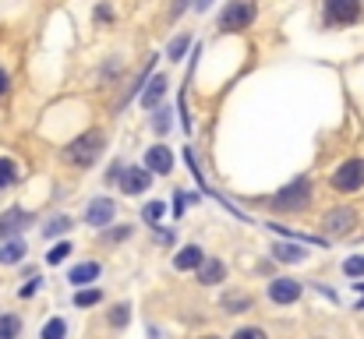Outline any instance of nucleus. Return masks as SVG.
<instances>
[{
	"label": "nucleus",
	"mask_w": 364,
	"mask_h": 339,
	"mask_svg": "<svg viewBox=\"0 0 364 339\" xmlns=\"http://www.w3.org/2000/svg\"><path fill=\"white\" fill-rule=\"evenodd\" d=\"M205 258H209V254H205L198 244H184V247L173 254V269H177V272H198V265H202Z\"/></svg>",
	"instance_id": "14"
},
{
	"label": "nucleus",
	"mask_w": 364,
	"mask_h": 339,
	"mask_svg": "<svg viewBox=\"0 0 364 339\" xmlns=\"http://www.w3.org/2000/svg\"><path fill=\"white\" fill-rule=\"evenodd\" d=\"M39 339H68V322H64V318H50V322L43 325Z\"/></svg>",
	"instance_id": "29"
},
{
	"label": "nucleus",
	"mask_w": 364,
	"mask_h": 339,
	"mask_svg": "<svg viewBox=\"0 0 364 339\" xmlns=\"http://www.w3.org/2000/svg\"><path fill=\"white\" fill-rule=\"evenodd\" d=\"M68 254H71V240H60V244H53V247H50V254H46V265H60Z\"/></svg>",
	"instance_id": "33"
},
{
	"label": "nucleus",
	"mask_w": 364,
	"mask_h": 339,
	"mask_svg": "<svg viewBox=\"0 0 364 339\" xmlns=\"http://www.w3.org/2000/svg\"><path fill=\"white\" fill-rule=\"evenodd\" d=\"M198 339H223V336H213V333H209V336H198Z\"/></svg>",
	"instance_id": "41"
},
{
	"label": "nucleus",
	"mask_w": 364,
	"mask_h": 339,
	"mask_svg": "<svg viewBox=\"0 0 364 339\" xmlns=\"http://www.w3.org/2000/svg\"><path fill=\"white\" fill-rule=\"evenodd\" d=\"M18 181H21V166H18V159H11V156H0V191L14 188Z\"/></svg>",
	"instance_id": "20"
},
{
	"label": "nucleus",
	"mask_w": 364,
	"mask_h": 339,
	"mask_svg": "<svg viewBox=\"0 0 364 339\" xmlns=\"http://www.w3.org/2000/svg\"><path fill=\"white\" fill-rule=\"evenodd\" d=\"M329 188L336 195H354L364 188V159L354 156V159H343L333 173H329Z\"/></svg>",
	"instance_id": "5"
},
{
	"label": "nucleus",
	"mask_w": 364,
	"mask_h": 339,
	"mask_svg": "<svg viewBox=\"0 0 364 339\" xmlns=\"http://www.w3.org/2000/svg\"><path fill=\"white\" fill-rule=\"evenodd\" d=\"M18 336H21V315L0 311V339H18Z\"/></svg>",
	"instance_id": "24"
},
{
	"label": "nucleus",
	"mask_w": 364,
	"mask_h": 339,
	"mask_svg": "<svg viewBox=\"0 0 364 339\" xmlns=\"http://www.w3.org/2000/svg\"><path fill=\"white\" fill-rule=\"evenodd\" d=\"M251 294H223L220 297V308L227 311V315H244V311H251Z\"/></svg>",
	"instance_id": "21"
},
{
	"label": "nucleus",
	"mask_w": 364,
	"mask_h": 339,
	"mask_svg": "<svg viewBox=\"0 0 364 339\" xmlns=\"http://www.w3.org/2000/svg\"><path fill=\"white\" fill-rule=\"evenodd\" d=\"M223 279H227V262L209 254V258L198 265V283H202V286H220Z\"/></svg>",
	"instance_id": "16"
},
{
	"label": "nucleus",
	"mask_w": 364,
	"mask_h": 339,
	"mask_svg": "<svg viewBox=\"0 0 364 339\" xmlns=\"http://www.w3.org/2000/svg\"><path fill=\"white\" fill-rule=\"evenodd\" d=\"M354 290H361L364 294V283H354ZM354 311H364V301H358V308H354Z\"/></svg>",
	"instance_id": "40"
},
{
	"label": "nucleus",
	"mask_w": 364,
	"mask_h": 339,
	"mask_svg": "<svg viewBox=\"0 0 364 339\" xmlns=\"http://www.w3.org/2000/svg\"><path fill=\"white\" fill-rule=\"evenodd\" d=\"M39 290H43V276L36 272V276H32V279H28V283H25L21 290H18V297H21V301H28V297H36Z\"/></svg>",
	"instance_id": "35"
},
{
	"label": "nucleus",
	"mask_w": 364,
	"mask_h": 339,
	"mask_svg": "<svg viewBox=\"0 0 364 339\" xmlns=\"http://www.w3.org/2000/svg\"><path fill=\"white\" fill-rule=\"evenodd\" d=\"M25 240H0V265H21V258H25Z\"/></svg>",
	"instance_id": "19"
},
{
	"label": "nucleus",
	"mask_w": 364,
	"mask_h": 339,
	"mask_svg": "<svg viewBox=\"0 0 364 339\" xmlns=\"http://www.w3.org/2000/svg\"><path fill=\"white\" fill-rule=\"evenodd\" d=\"M230 339H269V333H265L262 325H244V329H237Z\"/></svg>",
	"instance_id": "36"
},
{
	"label": "nucleus",
	"mask_w": 364,
	"mask_h": 339,
	"mask_svg": "<svg viewBox=\"0 0 364 339\" xmlns=\"http://www.w3.org/2000/svg\"><path fill=\"white\" fill-rule=\"evenodd\" d=\"M124 166H127L124 159H114V163H110V170H107V184H117V181H121Z\"/></svg>",
	"instance_id": "37"
},
{
	"label": "nucleus",
	"mask_w": 364,
	"mask_h": 339,
	"mask_svg": "<svg viewBox=\"0 0 364 339\" xmlns=\"http://www.w3.org/2000/svg\"><path fill=\"white\" fill-rule=\"evenodd\" d=\"M255 21H258V0H227L223 11L216 14V32L241 36L247 28H255Z\"/></svg>",
	"instance_id": "4"
},
{
	"label": "nucleus",
	"mask_w": 364,
	"mask_h": 339,
	"mask_svg": "<svg viewBox=\"0 0 364 339\" xmlns=\"http://www.w3.org/2000/svg\"><path fill=\"white\" fill-rule=\"evenodd\" d=\"M188 7H195V0H173V4H170V21H177Z\"/></svg>",
	"instance_id": "38"
},
{
	"label": "nucleus",
	"mask_w": 364,
	"mask_h": 339,
	"mask_svg": "<svg viewBox=\"0 0 364 339\" xmlns=\"http://www.w3.org/2000/svg\"><path fill=\"white\" fill-rule=\"evenodd\" d=\"M358 226V209L354 205H333L322 216V233L326 237H350Z\"/></svg>",
	"instance_id": "6"
},
{
	"label": "nucleus",
	"mask_w": 364,
	"mask_h": 339,
	"mask_svg": "<svg viewBox=\"0 0 364 339\" xmlns=\"http://www.w3.org/2000/svg\"><path fill=\"white\" fill-rule=\"evenodd\" d=\"M100 233H103V240H107V244H124V240H131V237H134V226L121 223V226H114V230L107 226V230H100Z\"/></svg>",
	"instance_id": "27"
},
{
	"label": "nucleus",
	"mask_w": 364,
	"mask_h": 339,
	"mask_svg": "<svg viewBox=\"0 0 364 339\" xmlns=\"http://www.w3.org/2000/svg\"><path fill=\"white\" fill-rule=\"evenodd\" d=\"M343 276H350V279H364V254H350V258L343 262Z\"/></svg>",
	"instance_id": "31"
},
{
	"label": "nucleus",
	"mask_w": 364,
	"mask_h": 339,
	"mask_svg": "<svg viewBox=\"0 0 364 339\" xmlns=\"http://www.w3.org/2000/svg\"><path fill=\"white\" fill-rule=\"evenodd\" d=\"M100 301H103V290L100 286H82L75 294V308H96Z\"/></svg>",
	"instance_id": "26"
},
{
	"label": "nucleus",
	"mask_w": 364,
	"mask_h": 339,
	"mask_svg": "<svg viewBox=\"0 0 364 339\" xmlns=\"http://www.w3.org/2000/svg\"><path fill=\"white\" fill-rule=\"evenodd\" d=\"M141 163H145L156 177H166V173H173V149L163 145V141H152V145L145 149Z\"/></svg>",
	"instance_id": "12"
},
{
	"label": "nucleus",
	"mask_w": 364,
	"mask_h": 339,
	"mask_svg": "<svg viewBox=\"0 0 364 339\" xmlns=\"http://www.w3.org/2000/svg\"><path fill=\"white\" fill-rule=\"evenodd\" d=\"M272 258L283 262V265H297V262L308 258V251H304L301 244H294V240H276V244H272Z\"/></svg>",
	"instance_id": "17"
},
{
	"label": "nucleus",
	"mask_w": 364,
	"mask_h": 339,
	"mask_svg": "<svg viewBox=\"0 0 364 339\" xmlns=\"http://www.w3.org/2000/svg\"><path fill=\"white\" fill-rule=\"evenodd\" d=\"M100 78H103V89H110V85H117L124 82V57H110L107 64H103V71H100Z\"/></svg>",
	"instance_id": "22"
},
{
	"label": "nucleus",
	"mask_w": 364,
	"mask_h": 339,
	"mask_svg": "<svg viewBox=\"0 0 364 339\" xmlns=\"http://www.w3.org/2000/svg\"><path fill=\"white\" fill-rule=\"evenodd\" d=\"M100 276H103V265H100V262H82V265H75V269L68 272V283H71L75 290H82V286H92Z\"/></svg>",
	"instance_id": "15"
},
{
	"label": "nucleus",
	"mask_w": 364,
	"mask_h": 339,
	"mask_svg": "<svg viewBox=\"0 0 364 339\" xmlns=\"http://www.w3.org/2000/svg\"><path fill=\"white\" fill-rule=\"evenodd\" d=\"M301 297H304V283H301V279L279 276V279H272V283H269V301H272V304H279V308L297 304Z\"/></svg>",
	"instance_id": "10"
},
{
	"label": "nucleus",
	"mask_w": 364,
	"mask_h": 339,
	"mask_svg": "<svg viewBox=\"0 0 364 339\" xmlns=\"http://www.w3.org/2000/svg\"><path fill=\"white\" fill-rule=\"evenodd\" d=\"M32 223H36L32 212H25L21 205H11L7 212H0V240H14L21 230H28Z\"/></svg>",
	"instance_id": "11"
},
{
	"label": "nucleus",
	"mask_w": 364,
	"mask_h": 339,
	"mask_svg": "<svg viewBox=\"0 0 364 339\" xmlns=\"http://www.w3.org/2000/svg\"><path fill=\"white\" fill-rule=\"evenodd\" d=\"M188 50H195V36H191V32H177V36L170 39V46H166V57L177 64V60L188 57Z\"/></svg>",
	"instance_id": "18"
},
{
	"label": "nucleus",
	"mask_w": 364,
	"mask_h": 339,
	"mask_svg": "<svg viewBox=\"0 0 364 339\" xmlns=\"http://www.w3.org/2000/svg\"><path fill=\"white\" fill-rule=\"evenodd\" d=\"M110 325H114V329H127V325H131V304H127V301L110 308Z\"/></svg>",
	"instance_id": "28"
},
{
	"label": "nucleus",
	"mask_w": 364,
	"mask_h": 339,
	"mask_svg": "<svg viewBox=\"0 0 364 339\" xmlns=\"http://www.w3.org/2000/svg\"><path fill=\"white\" fill-rule=\"evenodd\" d=\"M11 92H14V78H11V71L0 64V107L11 99Z\"/></svg>",
	"instance_id": "34"
},
{
	"label": "nucleus",
	"mask_w": 364,
	"mask_h": 339,
	"mask_svg": "<svg viewBox=\"0 0 364 339\" xmlns=\"http://www.w3.org/2000/svg\"><path fill=\"white\" fill-rule=\"evenodd\" d=\"M166 92H170V75H152L149 78V85H145V92H141V99H138V107L145 113H152V110H159L163 107V99H166Z\"/></svg>",
	"instance_id": "13"
},
{
	"label": "nucleus",
	"mask_w": 364,
	"mask_h": 339,
	"mask_svg": "<svg viewBox=\"0 0 364 339\" xmlns=\"http://www.w3.org/2000/svg\"><path fill=\"white\" fill-rule=\"evenodd\" d=\"M311 198H315V184H311L308 173H301V177H294L290 184H283L276 195H269L265 205H269L272 212H279V216H297V212H304V209L311 205Z\"/></svg>",
	"instance_id": "2"
},
{
	"label": "nucleus",
	"mask_w": 364,
	"mask_h": 339,
	"mask_svg": "<svg viewBox=\"0 0 364 339\" xmlns=\"http://www.w3.org/2000/svg\"><path fill=\"white\" fill-rule=\"evenodd\" d=\"M107 145H110V134H107L103 127H85L82 134H75V138L60 149V159H64L71 170H92V166L103 159Z\"/></svg>",
	"instance_id": "1"
},
{
	"label": "nucleus",
	"mask_w": 364,
	"mask_h": 339,
	"mask_svg": "<svg viewBox=\"0 0 364 339\" xmlns=\"http://www.w3.org/2000/svg\"><path fill=\"white\" fill-rule=\"evenodd\" d=\"M163 212H166V205H163V202H145V205H141V220H145L149 226H159Z\"/></svg>",
	"instance_id": "30"
},
{
	"label": "nucleus",
	"mask_w": 364,
	"mask_h": 339,
	"mask_svg": "<svg viewBox=\"0 0 364 339\" xmlns=\"http://www.w3.org/2000/svg\"><path fill=\"white\" fill-rule=\"evenodd\" d=\"M152 181H156V173L141 163V166H124L121 181H117V188H121V195H127V198H138V195H145L149 188H152Z\"/></svg>",
	"instance_id": "7"
},
{
	"label": "nucleus",
	"mask_w": 364,
	"mask_h": 339,
	"mask_svg": "<svg viewBox=\"0 0 364 339\" xmlns=\"http://www.w3.org/2000/svg\"><path fill=\"white\" fill-rule=\"evenodd\" d=\"M156 64H159V57H156V53H149V64H145V68H141V71H138V75H134V78L127 82V89H124V96H121V99H117V103H114V113L127 110V107H131L134 99H141V92H145V85H149V78L156 75Z\"/></svg>",
	"instance_id": "9"
},
{
	"label": "nucleus",
	"mask_w": 364,
	"mask_h": 339,
	"mask_svg": "<svg viewBox=\"0 0 364 339\" xmlns=\"http://www.w3.org/2000/svg\"><path fill=\"white\" fill-rule=\"evenodd\" d=\"M71 226H75V220H71V216L57 212V216H50V220H46V226H43V237H64Z\"/></svg>",
	"instance_id": "25"
},
{
	"label": "nucleus",
	"mask_w": 364,
	"mask_h": 339,
	"mask_svg": "<svg viewBox=\"0 0 364 339\" xmlns=\"http://www.w3.org/2000/svg\"><path fill=\"white\" fill-rule=\"evenodd\" d=\"M85 226H92V230H107V226H114L117 220V202L110 198V195H96L89 205H85Z\"/></svg>",
	"instance_id": "8"
},
{
	"label": "nucleus",
	"mask_w": 364,
	"mask_h": 339,
	"mask_svg": "<svg viewBox=\"0 0 364 339\" xmlns=\"http://www.w3.org/2000/svg\"><path fill=\"white\" fill-rule=\"evenodd\" d=\"M209 7H213V0H195V7H191V11H195V14H205Z\"/></svg>",
	"instance_id": "39"
},
{
	"label": "nucleus",
	"mask_w": 364,
	"mask_h": 339,
	"mask_svg": "<svg viewBox=\"0 0 364 339\" xmlns=\"http://www.w3.org/2000/svg\"><path fill=\"white\" fill-rule=\"evenodd\" d=\"M92 21H96V25H110V21H114V7H110V0H100V4L92 7Z\"/></svg>",
	"instance_id": "32"
},
{
	"label": "nucleus",
	"mask_w": 364,
	"mask_h": 339,
	"mask_svg": "<svg viewBox=\"0 0 364 339\" xmlns=\"http://www.w3.org/2000/svg\"><path fill=\"white\" fill-rule=\"evenodd\" d=\"M149 124H152V131L163 138V134H170V127H173V110L170 107H159V110L149 113Z\"/></svg>",
	"instance_id": "23"
},
{
	"label": "nucleus",
	"mask_w": 364,
	"mask_h": 339,
	"mask_svg": "<svg viewBox=\"0 0 364 339\" xmlns=\"http://www.w3.org/2000/svg\"><path fill=\"white\" fill-rule=\"evenodd\" d=\"M361 21H364V0H322L318 4V25H322V32L358 28Z\"/></svg>",
	"instance_id": "3"
}]
</instances>
